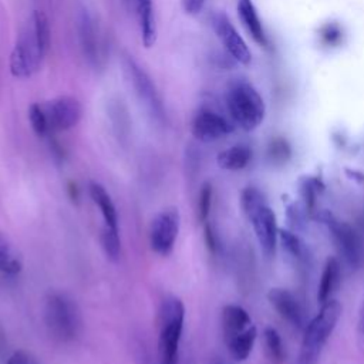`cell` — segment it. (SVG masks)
Returning a JSON list of instances; mask_svg holds the SVG:
<instances>
[{"mask_svg": "<svg viewBox=\"0 0 364 364\" xmlns=\"http://www.w3.org/2000/svg\"><path fill=\"white\" fill-rule=\"evenodd\" d=\"M43 321L47 333L58 343H71L82 331V316L73 297L50 291L43 303Z\"/></svg>", "mask_w": 364, "mask_h": 364, "instance_id": "1", "label": "cell"}, {"mask_svg": "<svg viewBox=\"0 0 364 364\" xmlns=\"http://www.w3.org/2000/svg\"><path fill=\"white\" fill-rule=\"evenodd\" d=\"M343 307L336 299L320 304L317 314L306 324L297 364H317L320 355L337 327Z\"/></svg>", "mask_w": 364, "mask_h": 364, "instance_id": "2", "label": "cell"}, {"mask_svg": "<svg viewBox=\"0 0 364 364\" xmlns=\"http://www.w3.org/2000/svg\"><path fill=\"white\" fill-rule=\"evenodd\" d=\"M240 206L253 228L262 252L270 257L276 249L279 229L274 212L269 206L266 196L257 188L247 186L240 193Z\"/></svg>", "mask_w": 364, "mask_h": 364, "instance_id": "3", "label": "cell"}, {"mask_svg": "<svg viewBox=\"0 0 364 364\" xmlns=\"http://www.w3.org/2000/svg\"><path fill=\"white\" fill-rule=\"evenodd\" d=\"M185 323V306L176 296L165 297L158 310L159 364H176Z\"/></svg>", "mask_w": 364, "mask_h": 364, "instance_id": "4", "label": "cell"}, {"mask_svg": "<svg viewBox=\"0 0 364 364\" xmlns=\"http://www.w3.org/2000/svg\"><path fill=\"white\" fill-rule=\"evenodd\" d=\"M225 101L232 119L245 131L257 128L266 114L263 98L257 90L245 80L232 81L226 90Z\"/></svg>", "mask_w": 364, "mask_h": 364, "instance_id": "5", "label": "cell"}, {"mask_svg": "<svg viewBox=\"0 0 364 364\" xmlns=\"http://www.w3.org/2000/svg\"><path fill=\"white\" fill-rule=\"evenodd\" d=\"M181 228V215L178 208H165L159 210L149 223L148 239L151 250L159 256H168L175 247Z\"/></svg>", "mask_w": 364, "mask_h": 364, "instance_id": "6", "label": "cell"}, {"mask_svg": "<svg viewBox=\"0 0 364 364\" xmlns=\"http://www.w3.org/2000/svg\"><path fill=\"white\" fill-rule=\"evenodd\" d=\"M320 219L327 226L333 242L344 262L350 267H357L363 257V243L355 229L347 222L337 219L330 212H323Z\"/></svg>", "mask_w": 364, "mask_h": 364, "instance_id": "7", "label": "cell"}, {"mask_svg": "<svg viewBox=\"0 0 364 364\" xmlns=\"http://www.w3.org/2000/svg\"><path fill=\"white\" fill-rule=\"evenodd\" d=\"M50 132H61L74 128L82 117L81 102L71 95H60L41 104Z\"/></svg>", "mask_w": 364, "mask_h": 364, "instance_id": "8", "label": "cell"}, {"mask_svg": "<svg viewBox=\"0 0 364 364\" xmlns=\"http://www.w3.org/2000/svg\"><path fill=\"white\" fill-rule=\"evenodd\" d=\"M41 61L33 30L28 27L20 34L10 54V73L16 78H27L40 68Z\"/></svg>", "mask_w": 364, "mask_h": 364, "instance_id": "9", "label": "cell"}, {"mask_svg": "<svg viewBox=\"0 0 364 364\" xmlns=\"http://www.w3.org/2000/svg\"><path fill=\"white\" fill-rule=\"evenodd\" d=\"M124 68H125L128 78L131 80V84L135 90V94L138 95V98L145 104V107L152 112V115H155L156 118H162L164 117V105H162L161 97L156 91V87L154 85L149 75L129 55H127L124 58Z\"/></svg>", "mask_w": 364, "mask_h": 364, "instance_id": "10", "label": "cell"}, {"mask_svg": "<svg viewBox=\"0 0 364 364\" xmlns=\"http://www.w3.org/2000/svg\"><path fill=\"white\" fill-rule=\"evenodd\" d=\"M212 27L232 58L245 65L250 63L252 54L249 47L223 11H216L212 16Z\"/></svg>", "mask_w": 364, "mask_h": 364, "instance_id": "11", "label": "cell"}, {"mask_svg": "<svg viewBox=\"0 0 364 364\" xmlns=\"http://www.w3.org/2000/svg\"><path fill=\"white\" fill-rule=\"evenodd\" d=\"M232 131V124L225 117L209 108H200L195 114L191 124L192 135L202 142H212L220 139Z\"/></svg>", "mask_w": 364, "mask_h": 364, "instance_id": "12", "label": "cell"}, {"mask_svg": "<svg viewBox=\"0 0 364 364\" xmlns=\"http://www.w3.org/2000/svg\"><path fill=\"white\" fill-rule=\"evenodd\" d=\"M267 300L277 314L296 328L306 327L304 311L294 294L283 287H272L267 291Z\"/></svg>", "mask_w": 364, "mask_h": 364, "instance_id": "13", "label": "cell"}, {"mask_svg": "<svg viewBox=\"0 0 364 364\" xmlns=\"http://www.w3.org/2000/svg\"><path fill=\"white\" fill-rule=\"evenodd\" d=\"M88 193L95 206L100 209V213L102 216V229L112 233H119L118 228V212L115 208V203L111 199V195L107 192V189L95 181H91L88 185Z\"/></svg>", "mask_w": 364, "mask_h": 364, "instance_id": "14", "label": "cell"}, {"mask_svg": "<svg viewBox=\"0 0 364 364\" xmlns=\"http://www.w3.org/2000/svg\"><path fill=\"white\" fill-rule=\"evenodd\" d=\"M253 326L249 313L237 304H226L222 309V331L225 343L245 333Z\"/></svg>", "mask_w": 364, "mask_h": 364, "instance_id": "15", "label": "cell"}, {"mask_svg": "<svg viewBox=\"0 0 364 364\" xmlns=\"http://www.w3.org/2000/svg\"><path fill=\"white\" fill-rule=\"evenodd\" d=\"M77 27H78V38H80V44H81L84 57L91 64H97L98 58H100L98 33L95 30L94 20L87 10L80 11Z\"/></svg>", "mask_w": 364, "mask_h": 364, "instance_id": "16", "label": "cell"}, {"mask_svg": "<svg viewBox=\"0 0 364 364\" xmlns=\"http://www.w3.org/2000/svg\"><path fill=\"white\" fill-rule=\"evenodd\" d=\"M141 38L146 48H151L156 41V23L152 0H134Z\"/></svg>", "mask_w": 364, "mask_h": 364, "instance_id": "17", "label": "cell"}, {"mask_svg": "<svg viewBox=\"0 0 364 364\" xmlns=\"http://www.w3.org/2000/svg\"><path fill=\"white\" fill-rule=\"evenodd\" d=\"M340 262L336 257H328L323 272H321V277L318 282V287H317V301L318 304L326 303L327 300L333 299V293L338 286L340 282Z\"/></svg>", "mask_w": 364, "mask_h": 364, "instance_id": "18", "label": "cell"}, {"mask_svg": "<svg viewBox=\"0 0 364 364\" xmlns=\"http://www.w3.org/2000/svg\"><path fill=\"white\" fill-rule=\"evenodd\" d=\"M23 269V257L20 250L9 239V236L0 230V272L4 274H18Z\"/></svg>", "mask_w": 364, "mask_h": 364, "instance_id": "19", "label": "cell"}, {"mask_svg": "<svg viewBox=\"0 0 364 364\" xmlns=\"http://www.w3.org/2000/svg\"><path fill=\"white\" fill-rule=\"evenodd\" d=\"M237 14L250 33L252 38L264 46L266 44V34L263 30V26L260 23V18L257 16V11L252 3V0H237Z\"/></svg>", "mask_w": 364, "mask_h": 364, "instance_id": "20", "label": "cell"}, {"mask_svg": "<svg viewBox=\"0 0 364 364\" xmlns=\"http://www.w3.org/2000/svg\"><path fill=\"white\" fill-rule=\"evenodd\" d=\"M252 159V149L246 145H233L219 152L216 162L219 168L226 171H240L247 166Z\"/></svg>", "mask_w": 364, "mask_h": 364, "instance_id": "21", "label": "cell"}, {"mask_svg": "<svg viewBox=\"0 0 364 364\" xmlns=\"http://www.w3.org/2000/svg\"><path fill=\"white\" fill-rule=\"evenodd\" d=\"M256 338H257V330L255 326H250L245 333L225 343L229 355L235 361H245L250 355L253 346L256 343Z\"/></svg>", "mask_w": 364, "mask_h": 364, "instance_id": "22", "label": "cell"}, {"mask_svg": "<svg viewBox=\"0 0 364 364\" xmlns=\"http://www.w3.org/2000/svg\"><path fill=\"white\" fill-rule=\"evenodd\" d=\"M30 27L33 30V36H34L38 53L44 58L46 54L48 53L50 41H51V31H50V23H48L47 16L40 10H34V13L31 16Z\"/></svg>", "mask_w": 364, "mask_h": 364, "instance_id": "23", "label": "cell"}, {"mask_svg": "<svg viewBox=\"0 0 364 364\" xmlns=\"http://www.w3.org/2000/svg\"><path fill=\"white\" fill-rule=\"evenodd\" d=\"M263 340H264V347H266L269 358L274 364H280L283 361L286 353H284V346H283L282 337L277 333V330L273 327H266L263 331Z\"/></svg>", "mask_w": 364, "mask_h": 364, "instance_id": "24", "label": "cell"}, {"mask_svg": "<svg viewBox=\"0 0 364 364\" xmlns=\"http://www.w3.org/2000/svg\"><path fill=\"white\" fill-rule=\"evenodd\" d=\"M279 239L283 245V249H286V252L297 259V260H304L306 259V247L303 245V242L294 236L291 232L287 230H279Z\"/></svg>", "mask_w": 364, "mask_h": 364, "instance_id": "25", "label": "cell"}, {"mask_svg": "<svg viewBox=\"0 0 364 364\" xmlns=\"http://www.w3.org/2000/svg\"><path fill=\"white\" fill-rule=\"evenodd\" d=\"M28 119H30V125L34 131V134L37 136H46L50 134L48 129V124H47V118L44 114V109L41 107V104H31L28 108Z\"/></svg>", "mask_w": 364, "mask_h": 364, "instance_id": "26", "label": "cell"}, {"mask_svg": "<svg viewBox=\"0 0 364 364\" xmlns=\"http://www.w3.org/2000/svg\"><path fill=\"white\" fill-rule=\"evenodd\" d=\"M100 242H101V247H102L105 256L111 262H117L119 259V253H121L119 233H112V232L101 230Z\"/></svg>", "mask_w": 364, "mask_h": 364, "instance_id": "27", "label": "cell"}, {"mask_svg": "<svg viewBox=\"0 0 364 364\" xmlns=\"http://www.w3.org/2000/svg\"><path fill=\"white\" fill-rule=\"evenodd\" d=\"M212 195L213 189L209 182L202 183L199 196H198V218L202 223L208 222L209 215H210V208H212Z\"/></svg>", "mask_w": 364, "mask_h": 364, "instance_id": "28", "label": "cell"}, {"mask_svg": "<svg viewBox=\"0 0 364 364\" xmlns=\"http://www.w3.org/2000/svg\"><path fill=\"white\" fill-rule=\"evenodd\" d=\"M6 364H38V363L30 353L24 350H17L7 358Z\"/></svg>", "mask_w": 364, "mask_h": 364, "instance_id": "29", "label": "cell"}, {"mask_svg": "<svg viewBox=\"0 0 364 364\" xmlns=\"http://www.w3.org/2000/svg\"><path fill=\"white\" fill-rule=\"evenodd\" d=\"M181 3H182V9L185 13L198 14L203 7L205 0H181Z\"/></svg>", "mask_w": 364, "mask_h": 364, "instance_id": "30", "label": "cell"}, {"mask_svg": "<svg viewBox=\"0 0 364 364\" xmlns=\"http://www.w3.org/2000/svg\"><path fill=\"white\" fill-rule=\"evenodd\" d=\"M203 225H205V240H206V245H208L209 250L215 252L216 247H218V242H216V235H215V232H213V228H212V225L209 223V220L205 222Z\"/></svg>", "mask_w": 364, "mask_h": 364, "instance_id": "31", "label": "cell"}, {"mask_svg": "<svg viewBox=\"0 0 364 364\" xmlns=\"http://www.w3.org/2000/svg\"><path fill=\"white\" fill-rule=\"evenodd\" d=\"M357 338H358V344L361 347H364V300L363 304L360 307V313H358V321H357Z\"/></svg>", "mask_w": 364, "mask_h": 364, "instance_id": "32", "label": "cell"}]
</instances>
